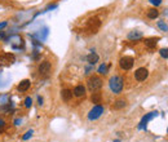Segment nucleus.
I'll use <instances>...</instances> for the list:
<instances>
[{
    "instance_id": "f257e3e1",
    "label": "nucleus",
    "mask_w": 168,
    "mask_h": 142,
    "mask_svg": "<svg viewBox=\"0 0 168 142\" xmlns=\"http://www.w3.org/2000/svg\"><path fill=\"white\" fill-rule=\"evenodd\" d=\"M109 87H110V90L113 92L114 94H119L122 93L123 90V87H124V80L122 76H118V75H114L110 77L109 80Z\"/></svg>"
},
{
    "instance_id": "f03ea898",
    "label": "nucleus",
    "mask_w": 168,
    "mask_h": 142,
    "mask_svg": "<svg viewBox=\"0 0 168 142\" xmlns=\"http://www.w3.org/2000/svg\"><path fill=\"white\" fill-rule=\"evenodd\" d=\"M87 85H88V89L90 90V92H98L101 88H102V85H103V81L100 76H90L88 81H87Z\"/></svg>"
},
{
    "instance_id": "7ed1b4c3",
    "label": "nucleus",
    "mask_w": 168,
    "mask_h": 142,
    "mask_svg": "<svg viewBox=\"0 0 168 142\" xmlns=\"http://www.w3.org/2000/svg\"><path fill=\"white\" fill-rule=\"evenodd\" d=\"M103 106L102 105H96V106H93L92 109L89 110V113H88V119L92 122V120H97L100 116L103 114Z\"/></svg>"
},
{
    "instance_id": "20e7f679",
    "label": "nucleus",
    "mask_w": 168,
    "mask_h": 142,
    "mask_svg": "<svg viewBox=\"0 0 168 142\" xmlns=\"http://www.w3.org/2000/svg\"><path fill=\"white\" fill-rule=\"evenodd\" d=\"M133 63H135V59H133L132 57H129V56H124V57L120 58L119 66H120L122 70L128 71V70H131V68L133 67Z\"/></svg>"
},
{
    "instance_id": "39448f33",
    "label": "nucleus",
    "mask_w": 168,
    "mask_h": 142,
    "mask_svg": "<svg viewBox=\"0 0 168 142\" xmlns=\"http://www.w3.org/2000/svg\"><path fill=\"white\" fill-rule=\"evenodd\" d=\"M16 62V56L13 53H3L0 56V65L2 66H11Z\"/></svg>"
},
{
    "instance_id": "423d86ee",
    "label": "nucleus",
    "mask_w": 168,
    "mask_h": 142,
    "mask_svg": "<svg viewBox=\"0 0 168 142\" xmlns=\"http://www.w3.org/2000/svg\"><path fill=\"white\" fill-rule=\"evenodd\" d=\"M50 68H52V66H50V62H49V61H43V62H40V65H39L38 72L40 74V76L45 77V76L49 75Z\"/></svg>"
},
{
    "instance_id": "0eeeda50",
    "label": "nucleus",
    "mask_w": 168,
    "mask_h": 142,
    "mask_svg": "<svg viewBox=\"0 0 168 142\" xmlns=\"http://www.w3.org/2000/svg\"><path fill=\"white\" fill-rule=\"evenodd\" d=\"M155 116H158V113H157V111H151V113L145 114V116L141 119V122H140V124H139V129H146V124H148L150 120H153Z\"/></svg>"
},
{
    "instance_id": "6e6552de",
    "label": "nucleus",
    "mask_w": 168,
    "mask_h": 142,
    "mask_svg": "<svg viewBox=\"0 0 168 142\" xmlns=\"http://www.w3.org/2000/svg\"><path fill=\"white\" fill-rule=\"evenodd\" d=\"M148 76H149V71L145 67H140L135 71V79L137 81H145L148 79Z\"/></svg>"
},
{
    "instance_id": "1a4fd4ad",
    "label": "nucleus",
    "mask_w": 168,
    "mask_h": 142,
    "mask_svg": "<svg viewBox=\"0 0 168 142\" xmlns=\"http://www.w3.org/2000/svg\"><path fill=\"white\" fill-rule=\"evenodd\" d=\"M100 26H101V22H100V20L98 18H92V20H89L88 21V25H87V29L89 30L90 32H97V30L100 29Z\"/></svg>"
},
{
    "instance_id": "9d476101",
    "label": "nucleus",
    "mask_w": 168,
    "mask_h": 142,
    "mask_svg": "<svg viewBox=\"0 0 168 142\" xmlns=\"http://www.w3.org/2000/svg\"><path fill=\"white\" fill-rule=\"evenodd\" d=\"M72 94L75 97L80 98V97H84L85 96V87L84 85H76V87L72 89Z\"/></svg>"
},
{
    "instance_id": "9b49d317",
    "label": "nucleus",
    "mask_w": 168,
    "mask_h": 142,
    "mask_svg": "<svg viewBox=\"0 0 168 142\" xmlns=\"http://www.w3.org/2000/svg\"><path fill=\"white\" fill-rule=\"evenodd\" d=\"M158 41H159V38H149V39H145V45L149 49H154L157 47Z\"/></svg>"
},
{
    "instance_id": "f8f14e48",
    "label": "nucleus",
    "mask_w": 168,
    "mask_h": 142,
    "mask_svg": "<svg viewBox=\"0 0 168 142\" xmlns=\"http://www.w3.org/2000/svg\"><path fill=\"white\" fill-rule=\"evenodd\" d=\"M30 85H31V81H30L29 79H25V80H22V81H21V83L18 84L17 89H18L20 92H26V90H29Z\"/></svg>"
},
{
    "instance_id": "ddd939ff",
    "label": "nucleus",
    "mask_w": 168,
    "mask_h": 142,
    "mask_svg": "<svg viewBox=\"0 0 168 142\" xmlns=\"http://www.w3.org/2000/svg\"><path fill=\"white\" fill-rule=\"evenodd\" d=\"M98 54L96 53L94 50H90V53L87 56V61H88V63L89 65H94V63H97L98 62Z\"/></svg>"
},
{
    "instance_id": "4468645a",
    "label": "nucleus",
    "mask_w": 168,
    "mask_h": 142,
    "mask_svg": "<svg viewBox=\"0 0 168 142\" xmlns=\"http://www.w3.org/2000/svg\"><path fill=\"white\" fill-rule=\"evenodd\" d=\"M127 38H128V40H140V39L142 38V32L141 31H137V30H135V31H131V32H129L128 34V35H127Z\"/></svg>"
},
{
    "instance_id": "2eb2a0df",
    "label": "nucleus",
    "mask_w": 168,
    "mask_h": 142,
    "mask_svg": "<svg viewBox=\"0 0 168 142\" xmlns=\"http://www.w3.org/2000/svg\"><path fill=\"white\" fill-rule=\"evenodd\" d=\"M72 90H70V89H63L62 92H61V97H62V100L65 101V102H69L72 98Z\"/></svg>"
},
{
    "instance_id": "dca6fc26",
    "label": "nucleus",
    "mask_w": 168,
    "mask_h": 142,
    "mask_svg": "<svg viewBox=\"0 0 168 142\" xmlns=\"http://www.w3.org/2000/svg\"><path fill=\"white\" fill-rule=\"evenodd\" d=\"M158 16H159V11L157 8H151V9H149L148 13H146V17H148L149 20H155Z\"/></svg>"
},
{
    "instance_id": "f3484780",
    "label": "nucleus",
    "mask_w": 168,
    "mask_h": 142,
    "mask_svg": "<svg viewBox=\"0 0 168 142\" xmlns=\"http://www.w3.org/2000/svg\"><path fill=\"white\" fill-rule=\"evenodd\" d=\"M126 105H127V102L124 101V100H118V101L114 102L113 109L114 110H122V109H124V107H126Z\"/></svg>"
},
{
    "instance_id": "a211bd4d",
    "label": "nucleus",
    "mask_w": 168,
    "mask_h": 142,
    "mask_svg": "<svg viewBox=\"0 0 168 142\" xmlns=\"http://www.w3.org/2000/svg\"><path fill=\"white\" fill-rule=\"evenodd\" d=\"M157 26H158V29L160 30V31H163V32H167L168 31V25L164 22L163 20H160V21H158V23H157Z\"/></svg>"
},
{
    "instance_id": "6ab92c4d",
    "label": "nucleus",
    "mask_w": 168,
    "mask_h": 142,
    "mask_svg": "<svg viewBox=\"0 0 168 142\" xmlns=\"http://www.w3.org/2000/svg\"><path fill=\"white\" fill-rule=\"evenodd\" d=\"M90 100H92L93 103H100L101 102V93L93 92L92 93V97H90Z\"/></svg>"
},
{
    "instance_id": "aec40b11",
    "label": "nucleus",
    "mask_w": 168,
    "mask_h": 142,
    "mask_svg": "<svg viewBox=\"0 0 168 142\" xmlns=\"http://www.w3.org/2000/svg\"><path fill=\"white\" fill-rule=\"evenodd\" d=\"M107 68H109V66H107L106 63H102L101 66L97 68V72H98L100 75H106V74H107Z\"/></svg>"
},
{
    "instance_id": "412c9836",
    "label": "nucleus",
    "mask_w": 168,
    "mask_h": 142,
    "mask_svg": "<svg viewBox=\"0 0 168 142\" xmlns=\"http://www.w3.org/2000/svg\"><path fill=\"white\" fill-rule=\"evenodd\" d=\"M32 134H34V131H32V129H30V131H27V132H26L25 134L22 136V140H23V141H27V140L31 138Z\"/></svg>"
},
{
    "instance_id": "4be33fe9",
    "label": "nucleus",
    "mask_w": 168,
    "mask_h": 142,
    "mask_svg": "<svg viewBox=\"0 0 168 142\" xmlns=\"http://www.w3.org/2000/svg\"><path fill=\"white\" fill-rule=\"evenodd\" d=\"M159 54H160V57H163V58H168V48H162L159 50Z\"/></svg>"
},
{
    "instance_id": "5701e85b",
    "label": "nucleus",
    "mask_w": 168,
    "mask_h": 142,
    "mask_svg": "<svg viewBox=\"0 0 168 142\" xmlns=\"http://www.w3.org/2000/svg\"><path fill=\"white\" fill-rule=\"evenodd\" d=\"M32 105V98L31 97H26V100H25V107L26 109H30Z\"/></svg>"
},
{
    "instance_id": "b1692460",
    "label": "nucleus",
    "mask_w": 168,
    "mask_h": 142,
    "mask_svg": "<svg viewBox=\"0 0 168 142\" xmlns=\"http://www.w3.org/2000/svg\"><path fill=\"white\" fill-rule=\"evenodd\" d=\"M149 2L151 3L155 8H157V7H159V5H160V4H162V0H149Z\"/></svg>"
},
{
    "instance_id": "393cba45",
    "label": "nucleus",
    "mask_w": 168,
    "mask_h": 142,
    "mask_svg": "<svg viewBox=\"0 0 168 142\" xmlns=\"http://www.w3.org/2000/svg\"><path fill=\"white\" fill-rule=\"evenodd\" d=\"M54 8H57V4H52V5L47 7V9H45L44 12H48V11H50V9H54Z\"/></svg>"
},
{
    "instance_id": "a878e982",
    "label": "nucleus",
    "mask_w": 168,
    "mask_h": 142,
    "mask_svg": "<svg viewBox=\"0 0 168 142\" xmlns=\"http://www.w3.org/2000/svg\"><path fill=\"white\" fill-rule=\"evenodd\" d=\"M4 127H5V122H4L3 119H0V131H2Z\"/></svg>"
},
{
    "instance_id": "bb28decb",
    "label": "nucleus",
    "mask_w": 168,
    "mask_h": 142,
    "mask_svg": "<svg viewBox=\"0 0 168 142\" xmlns=\"http://www.w3.org/2000/svg\"><path fill=\"white\" fill-rule=\"evenodd\" d=\"M7 25H8V22H7V21H4V22H2V23H0V30H3V29L7 26Z\"/></svg>"
},
{
    "instance_id": "cd10ccee",
    "label": "nucleus",
    "mask_w": 168,
    "mask_h": 142,
    "mask_svg": "<svg viewBox=\"0 0 168 142\" xmlns=\"http://www.w3.org/2000/svg\"><path fill=\"white\" fill-rule=\"evenodd\" d=\"M43 102H44V100H43V98H41L40 96H39V97H38V103L41 106V105H43Z\"/></svg>"
},
{
    "instance_id": "c85d7f7f",
    "label": "nucleus",
    "mask_w": 168,
    "mask_h": 142,
    "mask_svg": "<svg viewBox=\"0 0 168 142\" xmlns=\"http://www.w3.org/2000/svg\"><path fill=\"white\" fill-rule=\"evenodd\" d=\"M21 123H22V120H21V119H16L14 120V125H20Z\"/></svg>"
},
{
    "instance_id": "c756f323",
    "label": "nucleus",
    "mask_w": 168,
    "mask_h": 142,
    "mask_svg": "<svg viewBox=\"0 0 168 142\" xmlns=\"http://www.w3.org/2000/svg\"><path fill=\"white\" fill-rule=\"evenodd\" d=\"M3 39H5V34L4 31H0V40H3Z\"/></svg>"
},
{
    "instance_id": "7c9ffc66",
    "label": "nucleus",
    "mask_w": 168,
    "mask_h": 142,
    "mask_svg": "<svg viewBox=\"0 0 168 142\" xmlns=\"http://www.w3.org/2000/svg\"><path fill=\"white\" fill-rule=\"evenodd\" d=\"M114 142H122V141H120V140H114Z\"/></svg>"
},
{
    "instance_id": "2f4dec72",
    "label": "nucleus",
    "mask_w": 168,
    "mask_h": 142,
    "mask_svg": "<svg viewBox=\"0 0 168 142\" xmlns=\"http://www.w3.org/2000/svg\"><path fill=\"white\" fill-rule=\"evenodd\" d=\"M167 133H168V128H167Z\"/></svg>"
}]
</instances>
